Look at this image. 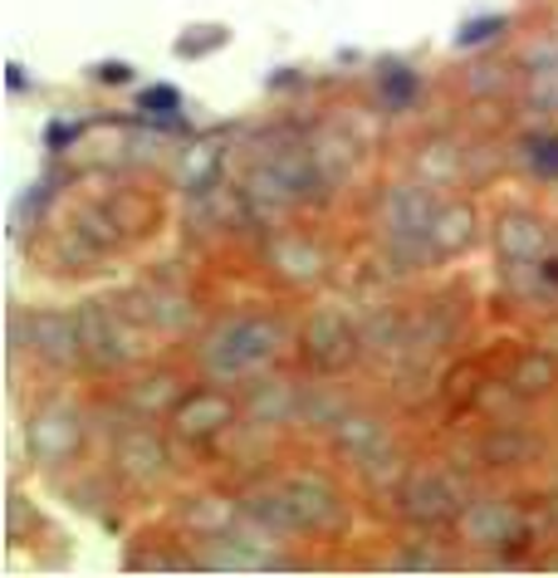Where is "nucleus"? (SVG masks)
<instances>
[{
  "label": "nucleus",
  "instance_id": "25",
  "mask_svg": "<svg viewBox=\"0 0 558 578\" xmlns=\"http://www.w3.org/2000/svg\"><path fill=\"white\" fill-rule=\"evenodd\" d=\"M525 163L535 177L544 182H558V133L544 128V133H529L525 138Z\"/></svg>",
  "mask_w": 558,
  "mask_h": 578
},
{
  "label": "nucleus",
  "instance_id": "22",
  "mask_svg": "<svg viewBox=\"0 0 558 578\" xmlns=\"http://www.w3.org/2000/svg\"><path fill=\"white\" fill-rule=\"evenodd\" d=\"M138 108H143V118H153L163 133H167V128H182V123H177V114H182V94L172 89V84H153V89H143Z\"/></svg>",
  "mask_w": 558,
  "mask_h": 578
},
{
  "label": "nucleus",
  "instance_id": "17",
  "mask_svg": "<svg viewBox=\"0 0 558 578\" xmlns=\"http://www.w3.org/2000/svg\"><path fill=\"white\" fill-rule=\"evenodd\" d=\"M470 241H476V212H470V206H441L437 226H431V251H437V261L466 251Z\"/></svg>",
  "mask_w": 558,
  "mask_h": 578
},
{
  "label": "nucleus",
  "instance_id": "30",
  "mask_svg": "<svg viewBox=\"0 0 558 578\" xmlns=\"http://www.w3.org/2000/svg\"><path fill=\"white\" fill-rule=\"evenodd\" d=\"M392 564L397 569H446V555H437V549H407Z\"/></svg>",
  "mask_w": 558,
  "mask_h": 578
},
{
  "label": "nucleus",
  "instance_id": "26",
  "mask_svg": "<svg viewBox=\"0 0 558 578\" xmlns=\"http://www.w3.org/2000/svg\"><path fill=\"white\" fill-rule=\"evenodd\" d=\"M529 457H535V441H529L525 432H495V437H486V461L490 466H525Z\"/></svg>",
  "mask_w": 558,
  "mask_h": 578
},
{
  "label": "nucleus",
  "instance_id": "29",
  "mask_svg": "<svg viewBox=\"0 0 558 578\" xmlns=\"http://www.w3.org/2000/svg\"><path fill=\"white\" fill-rule=\"evenodd\" d=\"M505 84H510V74L495 69V65H476V69H470V89H476V94H505Z\"/></svg>",
  "mask_w": 558,
  "mask_h": 578
},
{
  "label": "nucleus",
  "instance_id": "31",
  "mask_svg": "<svg viewBox=\"0 0 558 578\" xmlns=\"http://www.w3.org/2000/svg\"><path fill=\"white\" fill-rule=\"evenodd\" d=\"M25 525H35V510L25 515V496H10V500H6V535H10V539H20V535H25Z\"/></svg>",
  "mask_w": 558,
  "mask_h": 578
},
{
  "label": "nucleus",
  "instance_id": "14",
  "mask_svg": "<svg viewBox=\"0 0 558 578\" xmlns=\"http://www.w3.org/2000/svg\"><path fill=\"white\" fill-rule=\"evenodd\" d=\"M270 265H275L290 285H319V280L329 275V255L304 236H275L270 241Z\"/></svg>",
  "mask_w": 558,
  "mask_h": 578
},
{
  "label": "nucleus",
  "instance_id": "24",
  "mask_svg": "<svg viewBox=\"0 0 558 578\" xmlns=\"http://www.w3.org/2000/svg\"><path fill=\"white\" fill-rule=\"evenodd\" d=\"M221 45H231V30L226 25H192L186 35H177V59H206V55H216Z\"/></svg>",
  "mask_w": 558,
  "mask_h": 578
},
{
  "label": "nucleus",
  "instance_id": "7",
  "mask_svg": "<svg viewBox=\"0 0 558 578\" xmlns=\"http://www.w3.org/2000/svg\"><path fill=\"white\" fill-rule=\"evenodd\" d=\"M368 343L353 329L349 314L339 310H314L304 319V359L319 368V373H343Z\"/></svg>",
  "mask_w": 558,
  "mask_h": 578
},
{
  "label": "nucleus",
  "instance_id": "2",
  "mask_svg": "<svg viewBox=\"0 0 558 578\" xmlns=\"http://www.w3.org/2000/svg\"><path fill=\"white\" fill-rule=\"evenodd\" d=\"M284 349V329L280 319H231V324L211 329V339L202 343V368L216 383H241V378L260 373V368L275 363V353Z\"/></svg>",
  "mask_w": 558,
  "mask_h": 578
},
{
  "label": "nucleus",
  "instance_id": "20",
  "mask_svg": "<svg viewBox=\"0 0 558 578\" xmlns=\"http://www.w3.org/2000/svg\"><path fill=\"white\" fill-rule=\"evenodd\" d=\"M104 212L114 216V226L123 231V236H138V231L153 226V202H147L143 192H114L104 202Z\"/></svg>",
  "mask_w": 558,
  "mask_h": 578
},
{
  "label": "nucleus",
  "instance_id": "34",
  "mask_svg": "<svg viewBox=\"0 0 558 578\" xmlns=\"http://www.w3.org/2000/svg\"><path fill=\"white\" fill-rule=\"evenodd\" d=\"M539 280L558 290V255H544V261H539Z\"/></svg>",
  "mask_w": 558,
  "mask_h": 578
},
{
  "label": "nucleus",
  "instance_id": "19",
  "mask_svg": "<svg viewBox=\"0 0 558 578\" xmlns=\"http://www.w3.org/2000/svg\"><path fill=\"white\" fill-rule=\"evenodd\" d=\"M417 94H421L417 69H407V65H382V74H378V98H382V108H388V114H407V108L417 104Z\"/></svg>",
  "mask_w": 558,
  "mask_h": 578
},
{
  "label": "nucleus",
  "instance_id": "6",
  "mask_svg": "<svg viewBox=\"0 0 558 578\" xmlns=\"http://www.w3.org/2000/svg\"><path fill=\"white\" fill-rule=\"evenodd\" d=\"M84 432H89L84 412L74 408L69 398H55L30 417V427H25V451H30L35 466H65L79 457Z\"/></svg>",
  "mask_w": 558,
  "mask_h": 578
},
{
  "label": "nucleus",
  "instance_id": "1",
  "mask_svg": "<svg viewBox=\"0 0 558 578\" xmlns=\"http://www.w3.org/2000/svg\"><path fill=\"white\" fill-rule=\"evenodd\" d=\"M245 520L265 525L275 535H324V530H343L349 525V506H343L339 486L324 476H284V481H265L251 490L245 500Z\"/></svg>",
  "mask_w": 558,
  "mask_h": 578
},
{
  "label": "nucleus",
  "instance_id": "28",
  "mask_svg": "<svg viewBox=\"0 0 558 578\" xmlns=\"http://www.w3.org/2000/svg\"><path fill=\"white\" fill-rule=\"evenodd\" d=\"M79 133H84V123H65V118H55V123L45 128V147H49V153H65V147L79 143Z\"/></svg>",
  "mask_w": 558,
  "mask_h": 578
},
{
  "label": "nucleus",
  "instance_id": "32",
  "mask_svg": "<svg viewBox=\"0 0 558 578\" xmlns=\"http://www.w3.org/2000/svg\"><path fill=\"white\" fill-rule=\"evenodd\" d=\"M94 79L98 84H114V89H118V84L133 79V65H128V59H104V65H94Z\"/></svg>",
  "mask_w": 558,
  "mask_h": 578
},
{
  "label": "nucleus",
  "instance_id": "21",
  "mask_svg": "<svg viewBox=\"0 0 558 578\" xmlns=\"http://www.w3.org/2000/svg\"><path fill=\"white\" fill-rule=\"evenodd\" d=\"M529 98L544 114H558V49H544L535 55V69H529Z\"/></svg>",
  "mask_w": 558,
  "mask_h": 578
},
{
  "label": "nucleus",
  "instance_id": "18",
  "mask_svg": "<svg viewBox=\"0 0 558 578\" xmlns=\"http://www.w3.org/2000/svg\"><path fill=\"white\" fill-rule=\"evenodd\" d=\"M510 388L519 398H544V392L558 388V359L554 353H525L510 373Z\"/></svg>",
  "mask_w": 558,
  "mask_h": 578
},
{
  "label": "nucleus",
  "instance_id": "33",
  "mask_svg": "<svg viewBox=\"0 0 558 578\" xmlns=\"http://www.w3.org/2000/svg\"><path fill=\"white\" fill-rule=\"evenodd\" d=\"M6 89H10V94H25V89H30V79H25V65H6Z\"/></svg>",
  "mask_w": 558,
  "mask_h": 578
},
{
  "label": "nucleus",
  "instance_id": "23",
  "mask_svg": "<svg viewBox=\"0 0 558 578\" xmlns=\"http://www.w3.org/2000/svg\"><path fill=\"white\" fill-rule=\"evenodd\" d=\"M177 378H167V373H157V378H143L138 388H133V412H147V417H157L163 408H177Z\"/></svg>",
  "mask_w": 558,
  "mask_h": 578
},
{
  "label": "nucleus",
  "instance_id": "4",
  "mask_svg": "<svg viewBox=\"0 0 558 578\" xmlns=\"http://www.w3.org/2000/svg\"><path fill=\"white\" fill-rule=\"evenodd\" d=\"M392 506L407 525H446V520H461L466 486L446 471H407L392 486Z\"/></svg>",
  "mask_w": 558,
  "mask_h": 578
},
{
  "label": "nucleus",
  "instance_id": "11",
  "mask_svg": "<svg viewBox=\"0 0 558 578\" xmlns=\"http://www.w3.org/2000/svg\"><path fill=\"white\" fill-rule=\"evenodd\" d=\"M114 461H118V476L133 486H157L163 476L172 471V457H167V441L153 432V427H123L118 441H114Z\"/></svg>",
  "mask_w": 558,
  "mask_h": 578
},
{
  "label": "nucleus",
  "instance_id": "16",
  "mask_svg": "<svg viewBox=\"0 0 558 578\" xmlns=\"http://www.w3.org/2000/svg\"><path fill=\"white\" fill-rule=\"evenodd\" d=\"M300 408H304V392L294 383H280V378L260 383L255 398H251V417H255V422H294Z\"/></svg>",
  "mask_w": 558,
  "mask_h": 578
},
{
  "label": "nucleus",
  "instance_id": "13",
  "mask_svg": "<svg viewBox=\"0 0 558 578\" xmlns=\"http://www.w3.org/2000/svg\"><path fill=\"white\" fill-rule=\"evenodd\" d=\"M495 251L505 265H539L549 255V226L529 212H510L495 221Z\"/></svg>",
  "mask_w": 558,
  "mask_h": 578
},
{
  "label": "nucleus",
  "instance_id": "12",
  "mask_svg": "<svg viewBox=\"0 0 558 578\" xmlns=\"http://www.w3.org/2000/svg\"><path fill=\"white\" fill-rule=\"evenodd\" d=\"M235 427V402L226 392H186L172 408V432L182 441H216Z\"/></svg>",
  "mask_w": 558,
  "mask_h": 578
},
{
  "label": "nucleus",
  "instance_id": "35",
  "mask_svg": "<svg viewBox=\"0 0 558 578\" xmlns=\"http://www.w3.org/2000/svg\"><path fill=\"white\" fill-rule=\"evenodd\" d=\"M304 74H275V79H270V89H290V84H300Z\"/></svg>",
  "mask_w": 558,
  "mask_h": 578
},
{
  "label": "nucleus",
  "instance_id": "5",
  "mask_svg": "<svg viewBox=\"0 0 558 578\" xmlns=\"http://www.w3.org/2000/svg\"><path fill=\"white\" fill-rule=\"evenodd\" d=\"M79 334H84V368H123L138 353V324L128 310H108L104 300H89L79 310Z\"/></svg>",
  "mask_w": 558,
  "mask_h": 578
},
{
  "label": "nucleus",
  "instance_id": "36",
  "mask_svg": "<svg viewBox=\"0 0 558 578\" xmlns=\"http://www.w3.org/2000/svg\"><path fill=\"white\" fill-rule=\"evenodd\" d=\"M554 530H558V506H554Z\"/></svg>",
  "mask_w": 558,
  "mask_h": 578
},
{
  "label": "nucleus",
  "instance_id": "15",
  "mask_svg": "<svg viewBox=\"0 0 558 578\" xmlns=\"http://www.w3.org/2000/svg\"><path fill=\"white\" fill-rule=\"evenodd\" d=\"M221 167H226V138H202L182 153V187L192 196H211L221 187Z\"/></svg>",
  "mask_w": 558,
  "mask_h": 578
},
{
  "label": "nucleus",
  "instance_id": "3",
  "mask_svg": "<svg viewBox=\"0 0 558 578\" xmlns=\"http://www.w3.org/2000/svg\"><path fill=\"white\" fill-rule=\"evenodd\" d=\"M441 216V202L431 196L427 182H397V187L382 196V241L397 261L417 265V261H437L431 251V226Z\"/></svg>",
  "mask_w": 558,
  "mask_h": 578
},
{
  "label": "nucleus",
  "instance_id": "10",
  "mask_svg": "<svg viewBox=\"0 0 558 578\" xmlns=\"http://www.w3.org/2000/svg\"><path fill=\"white\" fill-rule=\"evenodd\" d=\"M25 339H30V353H35V359H45L49 368H79V363H84L79 314L35 310L30 319H25Z\"/></svg>",
  "mask_w": 558,
  "mask_h": 578
},
{
  "label": "nucleus",
  "instance_id": "9",
  "mask_svg": "<svg viewBox=\"0 0 558 578\" xmlns=\"http://www.w3.org/2000/svg\"><path fill=\"white\" fill-rule=\"evenodd\" d=\"M461 535H466V545H476V549H515L529 539V525H525L515 500L486 496V500H470L461 510Z\"/></svg>",
  "mask_w": 558,
  "mask_h": 578
},
{
  "label": "nucleus",
  "instance_id": "8",
  "mask_svg": "<svg viewBox=\"0 0 558 578\" xmlns=\"http://www.w3.org/2000/svg\"><path fill=\"white\" fill-rule=\"evenodd\" d=\"M333 441H339V451L368 476V481H378L382 466H397L392 432L372 412H343L339 422H333Z\"/></svg>",
  "mask_w": 558,
  "mask_h": 578
},
{
  "label": "nucleus",
  "instance_id": "27",
  "mask_svg": "<svg viewBox=\"0 0 558 578\" xmlns=\"http://www.w3.org/2000/svg\"><path fill=\"white\" fill-rule=\"evenodd\" d=\"M505 30H510V20H505V16H476V20H466L461 30H456V49L490 45V40H500Z\"/></svg>",
  "mask_w": 558,
  "mask_h": 578
}]
</instances>
